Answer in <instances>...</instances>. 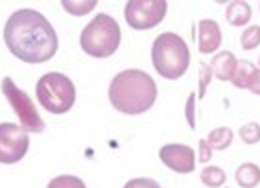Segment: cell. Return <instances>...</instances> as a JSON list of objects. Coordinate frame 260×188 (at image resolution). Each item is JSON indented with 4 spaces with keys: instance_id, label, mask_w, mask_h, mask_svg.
Listing matches in <instances>:
<instances>
[{
    "instance_id": "cell-8",
    "label": "cell",
    "mask_w": 260,
    "mask_h": 188,
    "mask_svg": "<svg viewBox=\"0 0 260 188\" xmlns=\"http://www.w3.org/2000/svg\"><path fill=\"white\" fill-rule=\"evenodd\" d=\"M30 146L28 132L20 124L4 122L0 124V162L14 164L26 156Z\"/></svg>"
},
{
    "instance_id": "cell-22",
    "label": "cell",
    "mask_w": 260,
    "mask_h": 188,
    "mask_svg": "<svg viewBox=\"0 0 260 188\" xmlns=\"http://www.w3.org/2000/svg\"><path fill=\"white\" fill-rule=\"evenodd\" d=\"M124 188H160V184L152 178H132L124 184Z\"/></svg>"
},
{
    "instance_id": "cell-5",
    "label": "cell",
    "mask_w": 260,
    "mask_h": 188,
    "mask_svg": "<svg viewBox=\"0 0 260 188\" xmlns=\"http://www.w3.org/2000/svg\"><path fill=\"white\" fill-rule=\"evenodd\" d=\"M36 96L50 114H64L76 102V88L72 80L60 72H48L36 82Z\"/></svg>"
},
{
    "instance_id": "cell-23",
    "label": "cell",
    "mask_w": 260,
    "mask_h": 188,
    "mask_svg": "<svg viewBox=\"0 0 260 188\" xmlns=\"http://www.w3.org/2000/svg\"><path fill=\"white\" fill-rule=\"evenodd\" d=\"M212 158V148H210V144H208V140H198V160L204 164V162H208Z\"/></svg>"
},
{
    "instance_id": "cell-13",
    "label": "cell",
    "mask_w": 260,
    "mask_h": 188,
    "mask_svg": "<svg viewBox=\"0 0 260 188\" xmlns=\"http://www.w3.org/2000/svg\"><path fill=\"white\" fill-rule=\"evenodd\" d=\"M234 178L240 188H256L260 184V168L252 162H244L236 168Z\"/></svg>"
},
{
    "instance_id": "cell-26",
    "label": "cell",
    "mask_w": 260,
    "mask_h": 188,
    "mask_svg": "<svg viewBox=\"0 0 260 188\" xmlns=\"http://www.w3.org/2000/svg\"><path fill=\"white\" fill-rule=\"evenodd\" d=\"M258 66H260V56H258Z\"/></svg>"
},
{
    "instance_id": "cell-4",
    "label": "cell",
    "mask_w": 260,
    "mask_h": 188,
    "mask_svg": "<svg viewBox=\"0 0 260 188\" xmlns=\"http://www.w3.org/2000/svg\"><path fill=\"white\" fill-rule=\"evenodd\" d=\"M120 26L108 14H96L80 34V48L94 58H108L120 46Z\"/></svg>"
},
{
    "instance_id": "cell-20",
    "label": "cell",
    "mask_w": 260,
    "mask_h": 188,
    "mask_svg": "<svg viewBox=\"0 0 260 188\" xmlns=\"http://www.w3.org/2000/svg\"><path fill=\"white\" fill-rule=\"evenodd\" d=\"M198 70H200V76H198V98H204L206 88H208V84H210V80H212L214 74H212L210 64L200 62L198 64Z\"/></svg>"
},
{
    "instance_id": "cell-3",
    "label": "cell",
    "mask_w": 260,
    "mask_h": 188,
    "mask_svg": "<svg viewBox=\"0 0 260 188\" xmlns=\"http://www.w3.org/2000/svg\"><path fill=\"white\" fill-rule=\"evenodd\" d=\"M152 64L156 72L164 78L168 80L180 78L190 64L188 44L182 40V36L174 32H164L160 36H156L152 44Z\"/></svg>"
},
{
    "instance_id": "cell-12",
    "label": "cell",
    "mask_w": 260,
    "mask_h": 188,
    "mask_svg": "<svg viewBox=\"0 0 260 188\" xmlns=\"http://www.w3.org/2000/svg\"><path fill=\"white\" fill-rule=\"evenodd\" d=\"M250 18H252V10H250L248 2H244V0H234V2H230L226 6L228 24L240 28V26H246V24L250 22Z\"/></svg>"
},
{
    "instance_id": "cell-6",
    "label": "cell",
    "mask_w": 260,
    "mask_h": 188,
    "mask_svg": "<svg viewBox=\"0 0 260 188\" xmlns=\"http://www.w3.org/2000/svg\"><path fill=\"white\" fill-rule=\"evenodd\" d=\"M2 92L6 96V100L10 102V106L14 108L18 120H20V126L26 130V132H42L44 130V122L34 106V102L30 100V96L20 90L12 78H4L2 80Z\"/></svg>"
},
{
    "instance_id": "cell-25",
    "label": "cell",
    "mask_w": 260,
    "mask_h": 188,
    "mask_svg": "<svg viewBox=\"0 0 260 188\" xmlns=\"http://www.w3.org/2000/svg\"><path fill=\"white\" fill-rule=\"evenodd\" d=\"M246 90H250L252 94L260 96V68H256V70H254V74H252L250 84H248V88H246Z\"/></svg>"
},
{
    "instance_id": "cell-19",
    "label": "cell",
    "mask_w": 260,
    "mask_h": 188,
    "mask_svg": "<svg viewBox=\"0 0 260 188\" xmlns=\"http://www.w3.org/2000/svg\"><path fill=\"white\" fill-rule=\"evenodd\" d=\"M46 188H86V184L78 178V176H70V174H62V176H56L48 182Z\"/></svg>"
},
{
    "instance_id": "cell-17",
    "label": "cell",
    "mask_w": 260,
    "mask_h": 188,
    "mask_svg": "<svg viewBox=\"0 0 260 188\" xmlns=\"http://www.w3.org/2000/svg\"><path fill=\"white\" fill-rule=\"evenodd\" d=\"M238 136L244 144H258L260 142V124L258 122H248V124L240 126Z\"/></svg>"
},
{
    "instance_id": "cell-1",
    "label": "cell",
    "mask_w": 260,
    "mask_h": 188,
    "mask_svg": "<svg viewBox=\"0 0 260 188\" xmlns=\"http://www.w3.org/2000/svg\"><path fill=\"white\" fill-rule=\"evenodd\" d=\"M8 50L22 62H48L58 50V36L52 24L32 8L12 12L4 26Z\"/></svg>"
},
{
    "instance_id": "cell-16",
    "label": "cell",
    "mask_w": 260,
    "mask_h": 188,
    "mask_svg": "<svg viewBox=\"0 0 260 188\" xmlns=\"http://www.w3.org/2000/svg\"><path fill=\"white\" fill-rule=\"evenodd\" d=\"M200 180L202 184L208 188H220L226 182V172L220 166H206L200 172Z\"/></svg>"
},
{
    "instance_id": "cell-15",
    "label": "cell",
    "mask_w": 260,
    "mask_h": 188,
    "mask_svg": "<svg viewBox=\"0 0 260 188\" xmlns=\"http://www.w3.org/2000/svg\"><path fill=\"white\" fill-rule=\"evenodd\" d=\"M206 140H208L212 150H226L228 146L232 144V140H234V132L228 126H220V128H214L208 134Z\"/></svg>"
},
{
    "instance_id": "cell-18",
    "label": "cell",
    "mask_w": 260,
    "mask_h": 188,
    "mask_svg": "<svg viewBox=\"0 0 260 188\" xmlns=\"http://www.w3.org/2000/svg\"><path fill=\"white\" fill-rule=\"evenodd\" d=\"M240 44L244 50H254L260 44V26H248L240 36Z\"/></svg>"
},
{
    "instance_id": "cell-2",
    "label": "cell",
    "mask_w": 260,
    "mask_h": 188,
    "mask_svg": "<svg viewBox=\"0 0 260 188\" xmlns=\"http://www.w3.org/2000/svg\"><path fill=\"white\" fill-rule=\"evenodd\" d=\"M156 96H158V88L152 76L136 68L118 72L108 86L110 104L118 112L130 114V116L150 110L156 102Z\"/></svg>"
},
{
    "instance_id": "cell-21",
    "label": "cell",
    "mask_w": 260,
    "mask_h": 188,
    "mask_svg": "<svg viewBox=\"0 0 260 188\" xmlns=\"http://www.w3.org/2000/svg\"><path fill=\"white\" fill-rule=\"evenodd\" d=\"M62 6H64L70 14H74V16H82V14L90 12V10L96 6V0H90V2H68V0H64Z\"/></svg>"
},
{
    "instance_id": "cell-14",
    "label": "cell",
    "mask_w": 260,
    "mask_h": 188,
    "mask_svg": "<svg viewBox=\"0 0 260 188\" xmlns=\"http://www.w3.org/2000/svg\"><path fill=\"white\" fill-rule=\"evenodd\" d=\"M254 70H256V66L250 62V60H238L236 70H234V76H232V80H230V82H232L236 88L246 90V88H248V84H250V78H252Z\"/></svg>"
},
{
    "instance_id": "cell-11",
    "label": "cell",
    "mask_w": 260,
    "mask_h": 188,
    "mask_svg": "<svg viewBox=\"0 0 260 188\" xmlns=\"http://www.w3.org/2000/svg\"><path fill=\"white\" fill-rule=\"evenodd\" d=\"M236 64H238V58H236L232 52L224 50V52H220V54H216V56L212 58L210 68H212V74H214L218 80H222V82H230V80H232V76H234Z\"/></svg>"
},
{
    "instance_id": "cell-10",
    "label": "cell",
    "mask_w": 260,
    "mask_h": 188,
    "mask_svg": "<svg viewBox=\"0 0 260 188\" xmlns=\"http://www.w3.org/2000/svg\"><path fill=\"white\" fill-rule=\"evenodd\" d=\"M222 44V32L214 20H200L198 22V50L202 54H212Z\"/></svg>"
},
{
    "instance_id": "cell-24",
    "label": "cell",
    "mask_w": 260,
    "mask_h": 188,
    "mask_svg": "<svg viewBox=\"0 0 260 188\" xmlns=\"http://www.w3.org/2000/svg\"><path fill=\"white\" fill-rule=\"evenodd\" d=\"M194 100L196 96L194 94H190L188 96V102H186V118H188V124H190V128H194Z\"/></svg>"
},
{
    "instance_id": "cell-9",
    "label": "cell",
    "mask_w": 260,
    "mask_h": 188,
    "mask_svg": "<svg viewBox=\"0 0 260 188\" xmlns=\"http://www.w3.org/2000/svg\"><path fill=\"white\" fill-rule=\"evenodd\" d=\"M160 160L170 170H174L178 174H190L196 166L194 150L186 144H166V146H162Z\"/></svg>"
},
{
    "instance_id": "cell-7",
    "label": "cell",
    "mask_w": 260,
    "mask_h": 188,
    "mask_svg": "<svg viewBox=\"0 0 260 188\" xmlns=\"http://www.w3.org/2000/svg\"><path fill=\"white\" fill-rule=\"evenodd\" d=\"M166 10H168L166 0H130L126 2L124 16L130 28L148 30L162 22Z\"/></svg>"
}]
</instances>
